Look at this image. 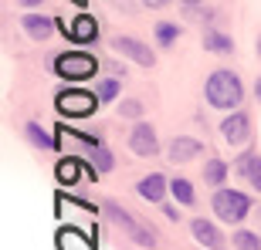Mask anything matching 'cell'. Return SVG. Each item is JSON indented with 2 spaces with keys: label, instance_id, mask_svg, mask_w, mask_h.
Instances as JSON below:
<instances>
[{
  "label": "cell",
  "instance_id": "27",
  "mask_svg": "<svg viewBox=\"0 0 261 250\" xmlns=\"http://www.w3.org/2000/svg\"><path fill=\"white\" fill-rule=\"evenodd\" d=\"M170 0H143V7H149V10H163Z\"/></svg>",
  "mask_w": 261,
  "mask_h": 250
},
{
  "label": "cell",
  "instance_id": "6",
  "mask_svg": "<svg viewBox=\"0 0 261 250\" xmlns=\"http://www.w3.org/2000/svg\"><path fill=\"white\" fill-rule=\"evenodd\" d=\"M58 34L71 44H95L102 38V30H98V20L88 17V14H78L71 20H58Z\"/></svg>",
  "mask_w": 261,
  "mask_h": 250
},
{
  "label": "cell",
  "instance_id": "4",
  "mask_svg": "<svg viewBox=\"0 0 261 250\" xmlns=\"http://www.w3.org/2000/svg\"><path fill=\"white\" fill-rule=\"evenodd\" d=\"M51 68H55V75H58V78L78 85V81L95 78L102 65H98V58H95V54H88V51H61L58 58L51 61Z\"/></svg>",
  "mask_w": 261,
  "mask_h": 250
},
{
  "label": "cell",
  "instance_id": "32",
  "mask_svg": "<svg viewBox=\"0 0 261 250\" xmlns=\"http://www.w3.org/2000/svg\"><path fill=\"white\" fill-rule=\"evenodd\" d=\"M258 227H261V206H258Z\"/></svg>",
  "mask_w": 261,
  "mask_h": 250
},
{
  "label": "cell",
  "instance_id": "22",
  "mask_svg": "<svg viewBox=\"0 0 261 250\" xmlns=\"http://www.w3.org/2000/svg\"><path fill=\"white\" fill-rule=\"evenodd\" d=\"M119 88H122V78H102L95 85V95L102 105H109V102H116L119 98Z\"/></svg>",
  "mask_w": 261,
  "mask_h": 250
},
{
  "label": "cell",
  "instance_id": "28",
  "mask_svg": "<svg viewBox=\"0 0 261 250\" xmlns=\"http://www.w3.org/2000/svg\"><path fill=\"white\" fill-rule=\"evenodd\" d=\"M20 7H28V10H34V7H41V4H44V0H17Z\"/></svg>",
  "mask_w": 261,
  "mask_h": 250
},
{
  "label": "cell",
  "instance_id": "17",
  "mask_svg": "<svg viewBox=\"0 0 261 250\" xmlns=\"http://www.w3.org/2000/svg\"><path fill=\"white\" fill-rule=\"evenodd\" d=\"M203 51H211V54H234V38L221 34L217 27H207L203 30Z\"/></svg>",
  "mask_w": 261,
  "mask_h": 250
},
{
  "label": "cell",
  "instance_id": "2",
  "mask_svg": "<svg viewBox=\"0 0 261 250\" xmlns=\"http://www.w3.org/2000/svg\"><path fill=\"white\" fill-rule=\"evenodd\" d=\"M102 213L109 216V223L112 227H119V230L126 233L129 240L136 243V247H146V250H153L156 243H160V237H156V230L153 227H146V223H139L133 216V213L122 206L119 200H102Z\"/></svg>",
  "mask_w": 261,
  "mask_h": 250
},
{
  "label": "cell",
  "instance_id": "13",
  "mask_svg": "<svg viewBox=\"0 0 261 250\" xmlns=\"http://www.w3.org/2000/svg\"><path fill=\"white\" fill-rule=\"evenodd\" d=\"M20 27L31 41H48L55 30H58V17H44V14H28L20 20Z\"/></svg>",
  "mask_w": 261,
  "mask_h": 250
},
{
  "label": "cell",
  "instance_id": "30",
  "mask_svg": "<svg viewBox=\"0 0 261 250\" xmlns=\"http://www.w3.org/2000/svg\"><path fill=\"white\" fill-rule=\"evenodd\" d=\"M254 98H258V102H261V78H258V81H254Z\"/></svg>",
  "mask_w": 261,
  "mask_h": 250
},
{
  "label": "cell",
  "instance_id": "16",
  "mask_svg": "<svg viewBox=\"0 0 261 250\" xmlns=\"http://www.w3.org/2000/svg\"><path fill=\"white\" fill-rule=\"evenodd\" d=\"M88 163H92V169L102 176V173H112V169H116V155H112L109 145L95 142V145H88Z\"/></svg>",
  "mask_w": 261,
  "mask_h": 250
},
{
  "label": "cell",
  "instance_id": "20",
  "mask_svg": "<svg viewBox=\"0 0 261 250\" xmlns=\"http://www.w3.org/2000/svg\"><path fill=\"white\" fill-rule=\"evenodd\" d=\"M153 34H156V44H160V48H173L176 38L184 34V27H180L176 20H160L153 27Z\"/></svg>",
  "mask_w": 261,
  "mask_h": 250
},
{
  "label": "cell",
  "instance_id": "24",
  "mask_svg": "<svg viewBox=\"0 0 261 250\" xmlns=\"http://www.w3.org/2000/svg\"><path fill=\"white\" fill-rule=\"evenodd\" d=\"M119 115H122V118H136V122H139V118H143V102H139V98H126V102L119 105Z\"/></svg>",
  "mask_w": 261,
  "mask_h": 250
},
{
  "label": "cell",
  "instance_id": "10",
  "mask_svg": "<svg viewBox=\"0 0 261 250\" xmlns=\"http://www.w3.org/2000/svg\"><path fill=\"white\" fill-rule=\"evenodd\" d=\"M190 237H194V243H200V247H207V250H224L227 247L224 230L214 220H207V216H194V220H190Z\"/></svg>",
  "mask_w": 261,
  "mask_h": 250
},
{
  "label": "cell",
  "instance_id": "7",
  "mask_svg": "<svg viewBox=\"0 0 261 250\" xmlns=\"http://www.w3.org/2000/svg\"><path fill=\"white\" fill-rule=\"evenodd\" d=\"M129 149H133L139 159H153L156 152H160V135H156V129L149 122H139L129 129Z\"/></svg>",
  "mask_w": 261,
  "mask_h": 250
},
{
  "label": "cell",
  "instance_id": "23",
  "mask_svg": "<svg viewBox=\"0 0 261 250\" xmlns=\"http://www.w3.org/2000/svg\"><path fill=\"white\" fill-rule=\"evenodd\" d=\"M231 243H234V250H261V240L254 230H234Z\"/></svg>",
  "mask_w": 261,
  "mask_h": 250
},
{
  "label": "cell",
  "instance_id": "14",
  "mask_svg": "<svg viewBox=\"0 0 261 250\" xmlns=\"http://www.w3.org/2000/svg\"><path fill=\"white\" fill-rule=\"evenodd\" d=\"M234 173L244 176L248 186H254V190L261 193V155L254 152V149H248V152H241L234 159Z\"/></svg>",
  "mask_w": 261,
  "mask_h": 250
},
{
  "label": "cell",
  "instance_id": "9",
  "mask_svg": "<svg viewBox=\"0 0 261 250\" xmlns=\"http://www.w3.org/2000/svg\"><path fill=\"white\" fill-rule=\"evenodd\" d=\"M221 139L227 145H248L251 142V115L248 112H231V115L221 122Z\"/></svg>",
  "mask_w": 261,
  "mask_h": 250
},
{
  "label": "cell",
  "instance_id": "19",
  "mask_svg": "<svg viewBox=\"0 0 261 250\" xmlns=\"http://www.w3.org/2000/svg\"><path fill=\"white\" fill-rule=\"evenodd\" d=\"M170 196H173L180 206H197V190H194L190 179H184V176L170 179Z\"/></svg>",
  "mask_w": 261,
  "mask_h": 250
},
{
  "label": "cell",
  "instance_id": "11",
  "mask_svg": "<svg viewBox=\"0 0 261 250\" xmlns=\"http://www.w3.org/2000/svg\"><path fill=\"white\" fill-rule=\"evenodd\" d=\"M200 152H203V142H200V139H194V135H173L170 145H166V159H170L173 166L194 163Z\"/></svg>",
  "mask_w": 261,
  "mask_h": 250
},
{
  "label": "cell",
  "instance_id": "31",
  "mask_svg": "<svg viewBox=\"0 0 261 250\" xmlns=\"http://www.w3.org/2000/svg\"><path fill=\"white\" fill-rule=\"evenodd\" d=\"M71 4H78V7H85V4H88V0H71Z\"/></svg>",
  "mask_w": 261,
  "mask_h": 250
},
{
  "label": "cell",
  "instance_id": "3",
  "mask_svg": "<svg viewBox=\"0 0 261 250\" xmlns=\"http://www.w3.org/2000/svg\"><path fill=\"white\" fill-rule=\"evenodd\" d=\"M211 210L217 216V223H231V227H241L248 216H251V196L241 190H231V186H221L214 190L211 196Z\"/></svg>",
  "mask_w": 261,
  "mask_h": 250
},
{
  "label": "cell",
  "instance_id": "33",
  "mask_svg": "<svg viewBox=\"0 0 261 250\" xmlns=\"http://www.w3.org/2000/svg\"><path fill=\"white\" fill-rule=\"evenodd\" d=\"M258 51H261V38H258Z\"/></svg>",
  "mask_w": 261,
  "mask_h": 250
},
{
  "label": "cell",
  "instance_id": "8",
  "mask_svg": "<svg viewBox=\"0 0 261 250\" xmlns=\"http://www.w3.org/2000/svg\"><path fill=\"white\" fill-rule=\"evenodd\" d=\"M112 51L122 54V58H129V61H136L139 68H153L156 65V54L149 51V44H143L139 38H129V34L112 38Z\"/></svg>",
  "mask_w": 261,
  "mask_h": 250
},
{
  "label": "cell",
  "instance_id": "1",
  "mask_svg": "<svg viewBox=\"0 0 261 250\" xmlns=\"http://www.w3.org/2000/svg\"><path fill=\"white\" fill-rule=\"evenodd\" d=\"M203 98H207L211 108L238 112V105L244 102V85H241V78L234 75L231 68H217V71H211L207 85H203Z\"/></svg>",
  "mask_w": 261,
  "mask_h": 250
},
{
  "label": "cell",
  "instance_id": "29",
  "mask_svg": "<svg viewBox=\"0 0 261 250\" xmlns=\"http://www.w3.org/2000/svg\"><path fill=\"white\" fill-rule=\"evenodd\" d=\"M180 4H184V7H200L203 0H180Z\"/></svg>",
  "mask_w": 261,
  "mask_h": 250
},
{
  "label": "cell",
  "instance_id": "18",
  "mask_svg": "<svg viewBox=\"0 0 261 250\" xmlns=\"http://www.w3.org/2000/svg\"><path fill=\"white\" fill-rule=\"evenodd\" d=\"M24 135H28L31 145H38V149H44V152H51V149L58 145V139H55L41 122H28V125H24Z\"/></svg>",
  "mask_w": 261,
  "mask_h": 250
},
{
  "label": "cell",
  "instance_id": "15",
  "mask_svg": "<svg viewBox=\"0 0 261 250\" xmlns=\"http://www.w3.org/2000/svg\"><path fill=\"white\" fill-rule=\"evenodd\" d=\"M227 176H231V166L224 163V159L211 155V159L203 163V186H214V190H221V186L227 183Z\"/></svg>",
  "mask_w": 261,
  "mask_h": 250
},
{
  "label": "cell",
  "instance_id": "21",
  "mask_svg": "<svg viewBox=\"0 0 261 250\" xmlns=\"http://www.w3.org/2000/svg\"><path fill=\"white\" fill-rule=\"evenodd\" d=\"M78 166H82V159H75V155H65V159L58 163L55 176H58L61 186H75L78 183Z\"/></svg>",
  "mask_w": 261,
  "mask_h": 250
},
{
  "label": "cell",
  "instance_id": "26",
  "mask_svg": "<svg viewBox=\"0 0 261 250\" xmlns=\"http://www.w3.org/2000/svg\"><path fill=\"white\" fill-rule=\"evenodd\" d=\"M109 75L112 78H126V68L119 65V61H109Z\"/></svg>",
  "mask_w": 261,
  "mask_h": 250
},
{
  "label": "cell",
  "instance_id": "12",
  "mask_svg": "<svg viewBox=\"0 0 261 250\" xmlns=\"http://www.w3.org/2000/svg\"><path fill=\"white\" fill-rule=\"evenodd\" d=\"M136 193H139V200H146V203H163L166 193H170V179H166L163 173H149L136 183Z\"/></svg>",
  "mask_w": 261,
  "mask_h": 250
},
{
  "label": "cell",
  "instance_id": "25",
  "mask_svg": "<svg viewBox=\"0 0 261 250\" xmlns=\"http://www.w3.org/2000/svg\"><path fill=\"white\" fill-rule=\"evenodd\" d=\"M176 206H180V203H160V213H163L170 223H180V216H184V213L176 210Z\"/></svg>",
  "mask_w": 261,
  "mask_h": 250
},
{
  "label": "cell",
  "instance_id": "5",
  "mask_svg": "<svg viewBox=\"0 0 261 250\" xmlns=\"http://www.w3.org/2000/svg\"><path fill=\"white\" fill-rule=\"evenodd\" d=\"M98 95L95 91H85V88H65L55 95V108H58V115L65 118H85L92 112H98Z\"/></svg>",
  "mask_w": 261,
  "mask_h": 250
}]
</instances>
